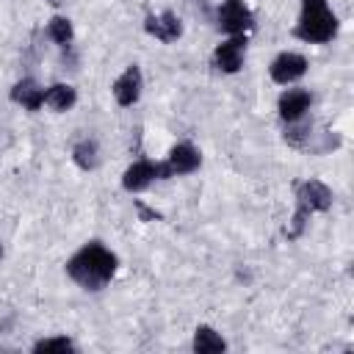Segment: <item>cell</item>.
Wrapping results in <instances>:
<instances>
[{
    "label": "cell",
    "mask_w": 354,
    "mask_h": 354,
    "mask_svg": "<svg viewBox=\"0 0 354 354\" xmlns=\"http://www.w3.org/2000/svg\"><path fill=\"white\" fill-rule=\"evenodd\" d=\"M113 271H116V254L108 252V249H105L102 243H97V241L86 243V246H83L77 254H72L69 263H66V274H69L80 288H86V290H100V288H105V285L111 282Z\"/></svg>",
    "instance_id": "6da1fadb"
},
{
    "label": "cell",
    "mask_w": 354,
    "mask_h": 354,
    "mask_svg": "<svg viewBox=\"0 0 354 354\" xmlns=\"http://www.w3.org/2000/svg\"><path fill=\"white\" fill-rule=\"evenodd\" d=\"M337 33V19L329 11L326 0H301V17L296 25V36L310 44H324Z\"/></svg>",
    "instance_id": "7a4b0ae2"
},
{
    "label": "cell",
    "mask_w": 354,
    "mask_h": 354,
    "mask_svg": "<svg viewBox=\"0 0 354 354\" xmlns=\"http://www.w3.org/2000/svg\"><path fill=\"white\" fill-rule=\"evenodd\" d=\"M216 19H218V28L224 30V33H232V36H241L243 30H249L252 28V11L243 6V0H224L221 6H218V14H216Z\"/></svg>",
    "instance_id": "3957f363"
},
{
    "label": "cell",
    "mask_w": 354,
    "mask_h": 354,
    "mask_svg": "<svg viewBox=\"0 0 354 354\" xmlns=\"http://www.w3.org/2000/svg\"><path fill=\"white\" fill-rule=\"evenodd\" d=\"M268 72H271V80H274V83L288 86V83L299 80V77L307 72V58L299 55V53H282V55H277V58L271 61Z\"/></svg>",
    "instance_id": "277c9868"
},
{
    "label": "cell",
    "mask_w": 354,
    "mask_h": 354,
    "mask_svg": "<svg viewBox=\"0 0 354 354\" xmlns=\"http://www.w3.org/2000/svg\"><path fill=\"white\" fill-rule=\"evenodd\" d=\"M299 207L313 213V210H329L332 207V191L321 180H307L299 185Z\"/></svg>",
    "instance_id": "5b68a950"
},
{
    "label": "cell",
    "mask_w": 354,
    "mask_h": 354,
    "mask_svg": "<svg viewBox=\"0 0 354 354\" xmlns=\"http://www.w3.org/2000/svg\"><path fill=\"white\" fill-rule=\"evenodd\" d=\"M243 53H246V39H243V36H232V39H227L224 44L216 47L213 64H216L221 72H238L241 64H243Z\"/></svg>",
    "instance_id": "8992f818"
},
{
    "label": "cell",
    "mask_w": 354,
    "mask_h": 354,
    "mask_svg": "<svg viewBox=\"0 0 354 354\" xmlns=\"http://www.w3.org/2000/svg\"><path fill=\"white\" fill-rule=\"evenodd\" d=\"M144 30H147L149 36L160 39V41H177V39L183 36V22H180L177 14L163 11V14H158V17H147Z\"/></svg>",
    "instance_id": "52a82bcc"
},
{
    "label": "cell",
    "mask_w": 354,
    "mask_h": 354,
    "mask_svg": "<svg viewBox=\"0 0 354 354\" xmlns=\"http://www.w3.org/2000/svg\"><path fill=\"white\" fill-rule=\"evenodd\" d=\"M158 177H160V163L138 160V163H133V166L124 171L122 185H124V191L136 194V191H144V188H147L152 180H158Z\"/></svg>",
    "instance_id": "ba28073f"
},
{
    "label": "cell",
    "mask_w": 354,
    "mask_h": 354,
    "mask_svg": "<svg viewBox=\"0 0 354 354\" xmlns=\"http://www.w3.org/2000/svg\"><path fill=\"white\" fill-rule=\"evenodd\" d=\"M113 97H116V102L119 105H133L138 97H141V69L138 66H127L119 77H116V83H113Z\"/></svg>",
    "instance_id": "9c48e42d"
},
{
    "label": "cell",
    "mask_w": 354,
    "mask_h": 354,
    "mask_svg": "<svg viewBox=\"0 0 354 354\" xmlns=\"http://www.w3.org/2000/svg\"><path fill=\"white\" fill-rule=\"evenodd\" d=\"M310 105H313L310 91H304V88H288L279 97V116L285 122H299L310 111Z\"/></svg>",
    "instance_id": "30bf717a"
},
{
    "label": "cell",
    "mask_w": 354,
    "mask_h": 354,
    "mask_svg": "<svg viewBox=\"0 0 354 354\" xmlns=\"http://www.w3.org/2000/svg\"><path fill=\"white\" fill-rule=\"evenodd\" d=\"M11 100L19 102V105L28 108V111H39V108L44 105V88H39L36 80L25 77V80H19V83L11 88Z\"/></svg>",
    "instance_id": "8fae6325"
},
{
    "label": "cell",
    "mask_w": 354,
    "mask_h": 354,
    "mask_svg": "<svg viewBox=\"0 0 354 354\" xmlns=\"http://www.w3.org/2000/svg\"><path fill=\"white\" fill-rule=\"evenodd\" d=\"M199 152L191 147V144H177L171 152H169V169L171 174H191L199 169Z\"/></svg>",
    "instance_id": "7c38bea8"
},
{
    "label": "cell",
    "mask_w": 354,
    "mask_h": 354,
    "mask_svg": "<svg viewBox=\"0 0 354 354\" xmlns=\"http://www.w3.org/2000/svg\"><path fill=\"white\" fill-rule=\"evenodd\" d=\"M224 348H227V343L221 340L218 332H213L210 326H196V332H194V351L213 354V351H224Z\"/></svg>",
    "instance_id": "4fadbf2b"
},
{
    "label": "cell",
    "mask_w": 354,
    "mask_h": 354,
    "mask_svg": "<svg viewBox=\"0 0 354 354\" xmlns=\"http://www.w3.org/2000/svg\"><path fill=\"white\" fill-rule=\"evenodd\" d=\"M44 102L53 108V111H69L75 105V88L66 86V83H55L44 91Z\"/></svg>",
    "instance_id": "5bb4252c"
},
{
    "label": "cell",
    "mask_w": 354,
    "mask_h": 354,
    "mask_svg": "<svg viewBox=\"0 0 354 354\" xmlns=\"http://www.w3.org/2000/svg\"><path fill=\"white\" fill-rule=\"evenodd\" d=\"M72 158H75V163L80 166V169H94L97 163H100V149H97V141L94 138H86V141H80V144H75V149H72Z\"/></svg>",
    "instance_id": "9a60e30c"
},
{
    "label": "cell",
    "mask_w": 354,
    "mask_h": 354,
    "mask_svg": "<svg viewBox=\"0 0 354 354\" xmlns=\"http://www.w3.org/2000/svg\"><path fill=\"white\" fill-rule=\"evenodd\" d=\"M47 33L55 44H69L72 41V22L66 17H53L47 25Z\"/></svg>",
    "instance_id": "2e32d148"
},
{
    "label": "cell",
    "mask_w": 354,
    "mask_h": 354,
    "mask_svg": "<svg viewBox=\"0 0 354 354\" xmlns=\"http://www.w3.org/2000/svg\"><path fill=\"white\" fill-rule=\"evenodd\" d=\"M307 138H310V124H296V122H290V127L285 130V141H288L290 147H304Z\"/></svg>",
    "instance_id": "e0dca14e"
},
{
    "label": "cell",
    "mask_w": 354,
    "mask_h": 354,
    "mask_svg": "<svg viewBox=\"0 0 354 354\" xmlns=\"http://www.w3.org/2000/svg\"><path fill=\"white\" fill-rule=\"evenodd\" d=\"M72 348H75V343L69 337H47L33 346V351H72Z\"/></svg>",
    "instance_id": "ac0fdd59"
},
{
    "label": "cell",
    "mask_w": 354,
    "mask_h": 354,
    "mask_svg": "<svg viewBox=\"0 0 354 354\" xmlns=\"http://www.w3.org/2000/svg\"><path fill=\"white\" fill-rule=\"evenodd\" d=\"M0 257H3V243H0Z\"/></svg>",
    "instance_id": "d6986e66"
}]
</instances>
